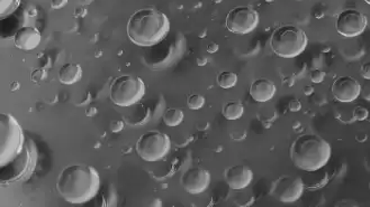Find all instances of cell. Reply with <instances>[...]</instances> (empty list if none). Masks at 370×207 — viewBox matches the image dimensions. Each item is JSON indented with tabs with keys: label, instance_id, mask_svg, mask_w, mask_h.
I'll return each mask as SVG.
<instances>
[{
	"label": "cell",
	"instance_id": "19",
	"mask_svg": "<svg viewBox=\"0 0 370 207\" xmlns=\"http://www.w3.org/2000/svg\"><path fill=\"white\" fill-rule=\"evenodd\" d=\"M216 82L222 89H231L238 83V75L232 71H222L217 75Z\"/></svg>",
	"mask_w": 370,
	"mask_h": 207
},
{
	"label": "cell",
	"instance_id": "7",
	"mask_svg": "<svg viewBox=\"0 0 370 207\" xmlns=\"http://www.w3.org/2000/svg\"><path fill=\"white\" fill-rule=\"evenodd\" d=\"M137 155L144 161L156 163L163 159L171 149V139L168 134L158 130L144 132L135 145Z\"/></svg>",
	"mask_w": 370,
	"mask_h": 207
},
{
	"label": "cell",
	"instance_id": "14",
	"mask_svg": "<svg viewBox=\"0 0 370 207\" xmlns=\"http://www.w3.org/2000/svg\"><path fill=\"white\" fill-rule=\"evenodd\" d=\"M42 42L41 32L32 26L19 28L14 35V44L18 49L33 50Z\"/></svg>",
	"mask_w": 370,
	"mask_h": 207
},
{
	"label": "cell",
	"instance_id": "5",
	"mask_svg": "<svg viewBox=\"0 0 370 207\" xmlns=\"http://www.w3.org/2000/svg\"><path fill=\"white\" fill-rule=\"evenodd\" d=\"M308 44L306 33L294 25H283L273 30L270 47L282 58H294L301 55Z\"/></svg>",
	"mask_w": 370,
	"mask_h": 207
},
{
	"label": "cell",
	"instance_id": "34",
	"mask_svg": "<svg viewBox=\"0 0 370 207\" xmlns=\"http://www.w3.org/2000/svg\"><path fill=\"white\" fill-rule=\"evenodd\" d=\"M369 190H370V183H369Z\"/></svg>",
	"mask_w": 370,
	"mask_h": 207
},
{
	"label": "cell",
	"instance_id": "31",
	"mask_svg": "<svg viewBox=\"0 0 370 207\" xmlns=\"http://www.w3.org/2000/svg\"><path fill=\"white\" fill-rule=\"evenodd\" d=\"M95 113H96V108H90L89 110H87V112H86L88 117H90V115H94Z\"/></svg>",
	"mask_w": 370,
	"mask_h": 207
},
{
	"label": "cell",
	"instance_id": "13",
	"mask_svg": "<svg viewBox=\"0 0 370 207\" xmlns=\"http://www.w3.org/2000/svg\"><path fill=\"white\" fill-rule=\"evenodd\" d=\"M253 171L246 165H234L225 171V181L233 190H242L251 184Z\"/></svg>",
	"mask_w": 370,
	"mask_h": 207
},
{
	"label": "cell",
	"instance_id": "20",
	"mask_svg": "<svg viewBox=\"0 0 370 207\" xmlns=\"http://www.w3.org/2000/svg\"><path fill=\"white\" fill-rule=\"evenodd\" d=\"M21 4V0H2L0 2V13H2L3 17H6L7 15L12 14L14 10Z\"/></svg>",
	"mask_w": 370,
	"mask_h": 207
},
{
	"label": "cell",
	"instance_id": "21",
	"mask_svg": "<svg viewBox=\"0 0 370 207\" xmlns=\"http://www.w3.org/2000/svg\"><path fill=\"white\" fill-rule=\"evenodd\" d=\"M205 99L201 94H192L187 98V107L191 110H199L204 107Z\"/></svg>",
	"mask_w": 370,
	"mask_h": 207
},
{
	"label": "cell",
	"instance_id": "28",
	"mask_svg": "<svg viewBox=\"0 0 370 207\" xmlns=\"http://www.w3.org/2000/svg\"><path fill=\"white\" fill-rule=\"evenodd\" d=\"M51 7L53 9H60L66 6L68 4V0H51Z\"/></svg>",
	"mask_w": 370,
	"mask_h": 207
},
{
	"label": "cell",
	"instance_id": "8",
	"mask_svg": "<svg viewBox=\"0 0 370 207\" xmlns=\"http://www.w3.org/2000/svg\"><path fill=\"white\" fill-rule=\"evenodd\" d=\"M259 24V14L251 6H237L229 10L226 16V28L233 34L244 35L251 33Z\"/></svg>",
	"mask_w": 370,
	"mask_h": 207
},
{
	"label": "cell",
	"instance_id": "16",
	"mask_svg": "<svg viewBox=\"0 0 370 207\" xmlns=\"http://www.w3.org/2000/svg\"><path fill=\"white\" fill-rule=\"evenodd\" d=\"M59 81L62 84L71 85L77 83L82 78V68L79 64L68 63L62 65L58 72Z\"/></svg>",
	"mask_w": 370,
	"mask_h": 207
},
{
	"label": "cell",
	"instance_id": "11",
	"mask_svg": "<svg viewBox=\"0 0 370 207\" xmlns=\"http://www.w3.org/2000/svg\"><path fill=\"white\" fill-rule=\"evenodd\" d=\"M184 191L191 195H199L206 190L211 185V174L202 167L188 168L180 178Z\"/></svg>",
	"mask_w": 370,
	"mask_h": 207
},
{
	"label": "cell",
	"instance_id": "35",
	"mask_svg": "<svg viewBox=\"0 0 370 207\" xmlns=\"http://www.w3.org/2000/svg\"><path fill=\"white\" fill-rule=\"evenodd\" d=\"M296 2H299V0H296Z\"/></svg>",
	"mask_w": 370,
	"mask_h": 207
},
{
	"label": "cell",
	"instance_id": "15",
	"mask_svg": "<svg viewBox=\"0 0 370 207\" xmlns=\"http://www.w3.org/2000/svg\"><path fill=\"white\" fill-rule=\"evenodd\" d=\"M276 91L277 88L276 84L273 83V81L267 78H259L254 80L251 85H250L249 93L250 97L254 101L263 103L271 100L274 97V94H276Z\"/></svg>",
	"mask_w": 370,
	"mask_h": 207
},
{
	"label": "cell",
	"instance_id": "10",
	"mask_svg": "<svg viewBox=\"0 0 370 207\" xmlns=\"http://www.w3.org/2000/svg\"><path fill=\"white\" fill-rule=\"evenodd\" d=\"M304 183L301 177L283 176L273 184L271 194L278 201L285 204L294 203L302 197Z\"/></svg>",
	"mask_w": 370,
	"mask_h": 207
},
{
	"label": "cell",
	"instance_id": "9",
	"mask_svg": "<svg viewBox=\"0 0 370 207\" xmlns=\"http://www.w3.org/2000/svg\"><path fill=\"white\" fill-rule=\"evenodd\" d=\"M366 15L357 9L348 8L338 15L336 20L337 32L343 37L352 38L361 35L367 27Z\"/></svg>",
	"mask_w": 370,
	"mask_h": 207
},
{
	"label": "cell",
	"instance_id": "12",
	"mask_svg": "<svg viewBox=\"0 0 370 207\" xmlns=\"http://www.w3.org/2000/svg\"><path fill=\"white\" fill-rule=\"evenodd\" d=\"M331 92L333 98L339 102L350 103L359 98L361 94V85L357 79L349 75L340 77L334 80L331 87Z\"/></svg>",
	"mask_w": 370,
	"mask_h": 207
},
{
	"label": "cell",
	"instance_id": "25",
	"mask_svg": "<svg viewBox=\"0 0 370 207\" xmlns=\"http://www.w3.org/2000/svg\"><path fill=\"white\" fill-rule=\"evenodd\" d=\"M288 108H289V111H292V112H298V111H301V109H302L301 101L293 99L291 102L288 103Z\"/></svg>",
	"mask_w": 370,
	"mask_h": 207
},
{
	"label": "cell",
	"instance_id": "30",
	"mask_svg": "<svg viewBox=\"0 0 370 207\" xmlns=\"http://www.w3.org/2000/svg\"><path fill=\"white\" fill-rule=\"evenodd\" d=\"M313 92H314V88L311 87V85H307V87L304 88V93L306 95H311V94H313Z\"/></svg>",
	"mask_w": 370,
	"mask_h": 207
},
{
	"label": "cell",
	"instance_id": "3",
	"mask_svg": "<svg viewBox=\"0 0 370 207\" xmlns=\"http://www.w3.org/2000/svg\"><path fill=\"white\" fill-rule=\"evenodd\" d=\"M331 145L317 134H302L289 149L292 163L298 169L314 173L322 169L331 158Z\"/></svg>",
	"mask_w": 370,
	"mask_h": 207
},
{
	"label": "cell",
	"instance_id": "6",
	"mask_svg": "<svg viewBox=\"0 0 370 207\" xmlns=\"http://www.w3.org/2000/svg\"><path fill=\"white\" fill-rule=\"evenodd\" d=\"M144 81L132 74H123L115 78L109 85V98L117 107L127 108L136 104L146 95Z\"/></svg>",
	"mask_w": 370,
	"mask_h": 207
},
{
	"label": "cell",
	"instance_id": "24",
	"mask_svg": "<svg viewBox=\"0 0 370 207\" xmlns=\"http://www.w3.org/2000/svg\"><path fill=\"white\" fill-rule=\"evenodd\" d=\"M109 128H111V131L114 133H118L121 132V131L123 130L124 128V122L122 120H115V121H112L111 122V125H109Z\"/></svg>",
	"mask_w": 370,
	"mask_h": 207
},
{
	"label": "cell",
	"instance_id": "32",
	"mask_svg": "<svg viewBox=\"0 0 370 207\" xmlns=\"http://www.w3.org/2000/svg\"><path fill=\"white\" fill-rule=\"evenodd\" d=\"M324 16V13L322 12V10H319V12L318 13H315V17H317V18H321V17H323Z\"/></svg>",
	"mask_w": 370,
	"mask_h": 207
},
{
	"label": "cell",
	"instance_id": "1",
	"mask_svg": "<svg viewBox=\"0 0 370 207\" xmlns=\"http://www.w3.org/2000/svg\"><path fill=\"white\" fill-rule=\"evenodd\" d=\"M56 187L67 203L86 204L96 197L101 189V176L98 170L90 165H69L59 174Z\"/></svg>",
	"mask_w": 370,
	"mask_h": 207
},
{
	"label": "cell",
	"instance_id": "27",
	"mask_svg": "<svg viewBox=\"0 0 370 207\" xmlns=\"http://www.w3.org/2000/svg\"><path fill=\"white\" fill-rule=\"evenodd\" d=\"M361 75L366 80H370V62L364 63L361 66Z\"/></svg>",
	"mask_w": 370,
	"mask_h": 207
},
{
	"label": "cell",
	"instance_id": "17",
	"mask_svg": "<svg viewBox=\"0 0 370 207\" xmlns=\"http://www.w3.org/2000/svg\"><path fill=\"white\" fill-rule=\"evenodd\" d=\"M243 113L244 107L240 101H229L224 105L222 110L223 117L229 121L239 120L240 118H242Z\"/></svg>",
	"mask_w": 370,
	"mask_h": 207
},
{
	"label": "cell",
	"instance_id": "23",
	"mask_svg": "<svg viewBox=\"0 0 370 207\" xmlns=\"http://www.w3.org/2000/svg\"><path fill=\"white\" fill-rule=\"evenodd\" d=\"M326 77H327L326 71H323L321 68H314L311 72V80L313 83H316V84L322 83L324 79H326Z\"/></svg>",
	"mask_w": 370,
	"mask_h": 207
},
{
	"label": "cell",
	"instance_id": "4",
	"mask_svg": "<svg viewBox=\"0 0 370 207\" xmlns=\"http://www.w3.org/2000/svg\"><path fill=\"white\" fill-rule=\"evenodd\" d=\"M24 132L16 118L11 113L0 115V166L6 167L22 154Z\"/></svg>",
	"mask_w": 370,
	"mask_h": 207
},
{
	"label": "cell",
	"instance_id": "33",
	"mask_svg": "<svg viewBox=\"0 0 370 207\" xmlns=\"http://www.w3.org/2000/svg\"><path fill=\"white\" fill-rule=\"evenodd\" d=\"M364 2H366L368 5H370V0H364Z\"/></svg>",
	"mask_w": 370,
	"mask_h": 207
},
{
	"label": "cell",
	"instance_id": "2",
	"mask_svg": "<svg viewBox=\"0 0 370 207\" xmlns=\"http://www.w3.org/2000/svg\"><path fill=\"white\" fill-rule=\"evenodd\" d=\"M127 36L140 47H152L161 43L170 30V20L154 7L141 8L128 19Z\"/></svg>",
	"mask_w": 370,
	"mask_h": 207
},
{
	"label": "cell",
	"instance_id": "26",
	"mask_svg": "<svg viewBox=\"0 0 370 207\" xmlns=\"http://www.w3.org/2000/svg\"><path fill=\"white\" fill-rule=\"evenodd\" d=\"M44 78H45V71L43 68L35 70L33 72V74H32V80L34 81L35 83H37V82H39V81H42Z\"/></svg>",
	"mask_w": 370,
	"mask_h": 207
},
{
	"label": "cell",
	"instance_id": "29",
	"mask_svg": "<svg viewBox=\"0 0 370 207\" xmlns=\"http://www.w3.org/2000/svg\"><path fill=\"white\" fill-rule=\"evenodd\" d=\"M217 50H218V45L216 43H211L207 46V52L208 53L213 54V53H216Z\"/></svg>",
	"mask_w": 370,
	"mask_h": 207
},
{
	"label": "cell",
	"instance_id": "18",
	"mask_svg": "<svg viewBox=\"0 0 370 207\" xmlns=\"http://www.w3.org/2000/svg\"><path fill=\"white\" fill-rule=\"evenodd\" d=\"M183 111L178 108H170L163 114V122L168 127H178L183 122Z\"/></svg>",
	"mask_w": 370,
	"mask_h": 207
},
{
	"label": "cell",
	"instance_id": "22",
	"mask_svg": "<svg viewBox=\"0 0 370 207\" xmlns=\"http://www.w3.org/2000/svg\"><path fill=\"white\" fill-rule=\"evenodd\" d=\"M369 117V110L362 105H357L353 110V118L357 121H364Z\"/></svg>",
	"mask_w": 370,
	"mask_h": 207
}]
</instances>
